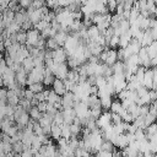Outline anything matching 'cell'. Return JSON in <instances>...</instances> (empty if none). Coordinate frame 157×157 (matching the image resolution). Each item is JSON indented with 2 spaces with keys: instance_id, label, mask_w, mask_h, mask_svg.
<instances>
[{
  "instance_id": "cell-1",
  "label": "cell",
  "mask_w": 157,
  "mask_h": 157,
  "mask_svg": "<svg viewBox=\"0 0 157 157\" xmlns=\"http://www.w3.org/2000/svg\"><path fill=\"white\" fill-rule=\"evenodd\" d=\"M26 33H27V39H26V45L27 47H36L37 45V43H38V40H39V38H40V32L38 31V29H28V31H26Z\"/></svg>"
},
{
  "instance_id": "cell-2",
  "label": "cell",
  "mask_w": 157,
  "mask_h": 157,
  "mask_svg": "<svg viewBox=\"0 0 157 157\" xmlns=\"http://www.w3.org/2000/svg\"><path fill=\"white\" fill-rule=\"evenodd\" d=\"M76 97L72 92H66L64 96H61V110L63 109H69V108H74L75 103H76Z\"/></svg>"
},
{
  "instance_id": "cell-3",
  "label": "cell",
  "mask_w": 157,
  "mask_h": 157,
  "mask_svg": "<svg viewBox=\"0 0 157 157\" xmlns=\"http://www.w3.org/2000/svg\"><path fill=\"white\" fill-rule=\"evenodd\" d=\"M52 59L54 63L56 64H61V63H66L67 60V54H66V50L64 48H58L55 50H52Z\"/></svg>"
},
{
  "instance_id": "cell-4",
  "label": "cell",
  "mask_w": 157,
  "mask_h": 157,
  "mask_svg": "<svg viewBox=\"0 0 157 157\" xmlns=\"http://www.w3.org/2000/svg\"><path fill=\"white\" fill-rule=\"evenodd\" d=\"M52 90H53L56 94H59L60 97L64 96V94L67 92L66 88H65V85H64V80H60V78H56V77H55V80H54L53 85H52Z\"/></svg>"
},
{
  "instance_id": "cell-5",
  "label": "cell",
  "mask_w": 157,
  "mask_h": 157,
  "mask_svg": "<svg viewBox=\"0 0 157 157\" xmlns=\"http://www.w3.org/2000/svg\"><path fill=\"white\" fill-rule=\"evenodd\" d=\"M153 85V72H152V67L146 69L145 70V75H144V80H142V86L146 87L147 90H151Z\"/></svg>"
},
{
  "instance_id": "cell-6",
  "label": "cell",
  "mask_w": 157,
  "mask_h": 157,
  "mask_svg": "<svg viewBox=\"0 0 157 157\" xmlns=\"http://www.w3.org/2000/svg\"><path fill=\"white\" fill-rule=\"evenodd\" d=\"M15 20V11L13 10H10V9H4L2 11V16H1V21L4 22L5 27H7L12 21Z\"/></svg>"
},
{
  "instance_id": "cell-7",
  "label": "cell",
  "mask_w": 157,
  "mask_h": 157,
  "mask_svg": "<svg viewBox=\"0 0 157 157\" xmlns=\"http://www.w3.org/2000/svg\"><path fill=\"white\" fill-rule=\"evenodd\" d=\"M21 66H22V69L28 74L33 67H34V61H33V58L29 55V56H27L26 59H23V61L21 63Z\"/></svg>"
},
{
  "instance_id": "cell-8",
  "label": "cell",
  "mask_w": 157,
  "mask_h": 157,
  "mask_svg": "<svg viewBox=\"0 0 157 157\" xmlns=\"http://www.w3.org/2000/svg\"><path fill=\"white\" fill-rule=\"evenodd\" d=\"M50 136L55 140H59L61 137V125L52 124L50 126Z\"/></svg>"
},
{
  "instance_id": "cell-9",
  "label": "cell",
  "mask_w": 157,
  "mask_h": 157,
  "mask_svg": "<svg viewBox=\"0 0 157 157\" xmlns=\"http://www.w3.org/2000/svg\"><path fill=\"white\" fill-rule=\"evenodd\" d=\"M58 48H60V45H59V43L55 40L54 37H49V38L45 39V49L55 50V49H58Z\"/></svg>"
},
{
  "instance_id": "cell-10",
  "label": "cell",
  "mask_w": 157,
  "mask_h": 157,
  "mask_svg": "<svg viewBox=\"0 0 157 157\" xmlns=\"http://www.w3.org/2000/svg\"><path fill=\"white\" fill-rule=\"evenodd\" d=\"M110 112L112 113H117V114H120L121 112H123V109H124V107H123V104H121V102L119 101V99H117V101H113L112 102V104H110Z\"/></svg>"
},
{
  "instance_id": "cell-11",
  "label": "cell",
  "mask_w": 157,
  "mask_h": 157,
  "mask_svg": "<svg viewBox=\"0 0 157 157\" xmlns=\"http://www.w3.org/2000/svg\"><path fill=\"white\" fill-rule=\"evenodd\" d=\"M26 39H27V33H26V31H23V29H20V31L15 34V40H16V43H18V44H26Z\"/></svg>"
},
{
  "instance_id": "cell-12",
  "label": "cell",
  "mask_w": 157,
  "mask_h": 157,
  "mask_svg": "<svg viewBox=\"0 0 157 157\" xmlns=\"http://www.w3.org/2000/svg\"><path fill=\"white\" fill-rule=\"evenodd\" d=\"M28 114H29V118L32 119V120H36V121H38L39 119H40V117H42V112H39V109L37 108V107H31V109L28 110Z\"/></svg>"
},
{
  "instance_id": "cell-13",
  "label": "cell",
  "mask_w": 157,
  "mask_h": 157,
  "mask_svg": "<svg viewBox=\"0 0 157 157\" xmlns=\"http://www.w3.org/2000/svg\"><path fill=\"white\" fill-rule=\"evenodd\" d=\"M28 90H29V91H32V92L36 94V93H39V92H42V91L44 90V85H43L42 82L29 83V85H28Z\"/></svg>"
},
{
  "instance_id": "cell-14",
  "label": "cell",
  "mask_w": 157,
  "mask_h": 157,
  "mask_svg": "<svg viewBox=\"0 0 157 157\" xmlns=\"http://www.w3.org/2000/svg\"><path fill=\"white\" fill-rule=\"evenodd\" d=\"M145 48H146L147 54H148L150 58H153V56L157 55V40H153L150 45H147V47H145Z\"/></svg>"
},
{
  "instance_id": "cell-15",
  "label": "cell",
  "mask_w": 157,
  "mask_h": 157,
  "mask_svg": "<svg viewBox=\"0 0 157 157\" xmlns=\"http://www.w3.org/2000/svg\"><path fill=\"white\" fill-rule=\"evenodd\" d=\"M48 26H50V23H49L48 21H45L44 18H42L39 22H37V23L34 25V28H36V29H38L39 32H42V31H43V29H45Z\"/></svg>"
},
{
  "instance_id": "cell-16",
  "label": "cell",
  "mask_w": 157,
  "mask_h": 157,
  "mask_svg": "<svg viewBox=\"0 0 157 157\" xmlns=\"http://www.w3.org/2000/svg\"><path fill=\"white\" fill-rule=\"evenodd\" d=\"M31 0H18V6L23 10H28L31 7Z\"/></svg>"
},
{
  "instance_id": "cell-17",
  "label": "cell",
  "mask_w": 157,
  "mask_h": 157,
  "mask_svg": "<svg viewBox=\"0 0 157 157\" xmlns=\"http://www.w3.org/2000/svg\"><path fill=\"white\" fill-rule=\"evenodd\" d=\"M10 1H11V0H0V7H1V9H6L7 5L10 4Z\"/></svg>"
},
{
  "instance_id": "cell-18",
  "label": "cell",
  "mask_w": 157,
  "mask_h": 157,
  "mask_svg": "<svg viewBox=\"0 0 157 157\" xmlns=\"http://www.w3.org/2000/svg\"><path fill=\"white\" fill-rule=\"evenodd\" d=\"M31 1H33V0H31Z\"/></svg>"
}]
</instances>
